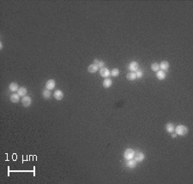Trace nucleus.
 Here are the masks:
<instances>
[{"label":"nucleus","instance_id":"obj_1","mask_svg":"<svg viewBox=\"0 0 193 184\" xmlns=\"http://www.w3.org/2000/svg\"><path fill=\"white\" fill-rule=\"evenodd\" d=\"M174 130H175L177 135H179V136H185V135H186L189 132L188 128L185 125H178L177 127L174 129Z\"/></svg>","mask_w":193,"mask_h":184},{"label":"nucleus","instance_id":"obj_2","mask_svg":"<svg viewBox=\"0 0 193 184\" xmlns=\"http://www.w3.org/2000/svg\"><path fill=\"white\" fill-rule=\"evenodd\" d=\"M135 153H136V152H135L134 150L131 149V148H128V149H126L125 151V152H124V158H125L126 160L132 159L135 156Z\"/></svg>","mask_w":193,"mask_h":184},{"label":"nucleus","instance_id":"obj_3","mask_svg":"<svg viewBox=\"0 0 193 184\" xmlns=\"http://www.w3.org/2000/svg\"><path fill=\"white\" fill-rule=\"evenodd\" d=\"M133 159L136 161V163H141L144 160V159H145V154L142 152H136V153H135V156Z\"/></svg>","mask_w":193,"mask_h":184},{"label":"nucleus","instance_id":"obj_4","mask_svg":"<svg viewBox=\"0 0 193 184\" xmlns=\"http://www.w3.org/2000/svg\"><path fill=\"white\" fill-rule=\"evenodd\" d=\"M129 69H130V72H136V70L139 69V64H138L137 62L136 61H132L129 64Z\"/></svg>","mask_w":193,"mask_h":184},{"label":"nucleus","instance_id":"obj_5","mask_svg":"<svg viewBox=\"0 0 193 184\" xmlns=\"http://www.w3.org/2000/svg\"><path fill=\"white\" fill-rule=\"evenodd\" d=\"M22 104L24 107H29L32 104V98L29 96H24L22 98Z\"/></svg>","mask_w":193,"mask_h":184},{"label":"nucleus","instance_id":"obj_6","mask_svg":"<svg viewBox=\"0 0 193 184\" xmlns=\"http://www.w3.org/2000/svg\"><path fill=\"white\" fill-rule=\"evenodd\" d=\"M100 76H102V77H104V78H107L108 76L111 75V71H110L107 68H105L104 67V68H102L100 69Z\"/></svg>","mask_w":193,"mask_h":184},{"label":"nucleus","instance_id":"obj_7","mask_svg":"<svg viewBox=\"0 0 193 184\" xmlns=\"http://www.w3.org/2000/svg\"><path fill=\"white\" fill-rule=\"evenodd\" d=\"M55 86H56V81H54V80H49V81H47L46 83V88L50 91L52 90V89H54Z\"/></svg>","mask_w":193,"mask_h":184},{"label":"nucleus","instance_id":"obj_8","mask_svg":"<svg viewBox=\"0 0 193 184\" xmlns=\"http://www.w3.org/2000/svg\"><path fill=\"white\" fill-rule=\"evenodd\" d=\"M53 96H54V98H55V99H57V100H61V99H63L64 96V92H62L61 90H56L55 92H54Z\"/></svg>","mask_w":193,"mask_h":184},{"label":"nucleus","instance_id":"obj_9","mask_svg":"<svg viewBox=\"0 0 193 184\" xmlns=\"http://www.w3.org/2000/svg\"><path fill=\"white\" fill-rule=\"evenodd\" d=\"M9 88H10V90L11 91V92H17L18 90H19V85L17 84V83L16 82H11L10 84V86H9Z\"/></svg>","mask_w":193,"mask_h":184},{"label":"nucleus","instance_id":"obj_10","mask_svg":"<svg viewBox=\"0 0 193 184\" xmlns=\"http://www.w3.org/2000/svg\"><path fill=\"white\" fill-rule=\"evenodd\" d=\"M10 99L12 103H18L20 101V95L18 93H12L10 95Z\"/></svg>","mask_w":193,"mask_h":184},{"label":"nucleus","instance_id":"obj_11","mask_svg":"<svg viewBox=\"0 0 193 184\" xmlns=\"http://www.w3.org/2000/svg\"><path fill=\"white\" fill-rule=\"evenodd\" d=\"M136 161L135 160V159H129V160H127V162H126V166L128 167V168H130V169H133V168H135V167L136 166Z\"/></svg>","mask_w":193,"mask_h":184},{"label":"nucleus","instance_id":"obj_12","mask_svg":"<svg viewBox=\"0 0 193 184\" xmlns=\"http://www.w3.org/2000/svg\"><path fill=\"white\" fill-rule=\"evenodd\" d=\"M112 85V81L111 79H109V78H106V79L104 80V81H103V87H105V88H109V87H111Z\"/></svg>","mask_w":193,"mask_h":184},{"label":"nucleus","instance_id":"obj_13","mask_svg":"<svg viewBox=\"0 0 193 184\" xmlns=\"http://www.w3.org/2000/svg\"><path fill=\"white\" fill-rule=\"evenodd\" d=\"M159 65H160V68L163 71H164V70L166 71V70L169 69V63H168L167 61H162Z\"/></svg>","mask_w":193,"mask_h":184},{"label":"nucleus","instance_id":"obj_14","mask_svg":"<svg viewBox=\"0 0 193 184\" xmlns=\"http://www.w3.org/2000/svg\"><path fill=\"white\" fill-rule=\"evenodd\" d=\"M94 64L98 67V69L99 68L102 69V68H104V66H105V62L102 60H100V59H95V60H94Z\"/></svg>","mask_w":193,"mask_h":184},{"label":"nucleus","instance_id":"obj_15","mask_svg":"<svg viewBox=\"0 0 193 184\" xmlns=\"http://www.w3.org/2000/svg\"><path fill=\"white\" fill-rule=\"evenodd\" d=\"M97 70H98V67L96 66L95 64H90L89 67H88V71L89 72V73H95V72H97Z\"/></svg>","mask_w":193,"mask_h":184},{"label":"nucleus","instance_id":"obj_16","mask_svg":"<svg viewBox=\"0 0 193 184\" xmlns=\"http://www.w3.org/2000/svg\"><path fill=\"white\" fill-rule=\"evenodd\" d=\"M156 77L158 78L159 80L162 81V80H164L165 78H166V73H165L163 70H158V71L156 72Z\"/></svg>","mask_w":193,"mask_h":184},{"label":"nucleus","instance_id":"obj_17","mask_svg":"<svg viewBox=\"0 0 193 184\" xmlns=\"http://www.w3.org/2000/svg\"><path fill=\"white\" fill-rule=\"evenodd\" d=\"M166 130L168 132V133L172 134L173 133L174 131V125L173 123H172V122H168V123L166 124Z\"/></svg>","mask_w":193,"mask_h":184},{"label":"nucleus","instance_id":"obj_18","mask_svg":"<svg viewBox=\"0 0 193 184\" xmlns=\"http://www.w3.org/2000/svg\"><path fill=\"white\" fill-rule=\"evenodd\" d=\"M18 94L22 97H24V96H27V93H28V89L26 87H20L19 90L17 91Z\"/></svg>","mask_w":193,"mask_h":184},{"label":"nucleus","instance_id":"obj_19","mask_svg":"<svg viewBox=\"0 0 193 184\" xmlns=\"http://www.w3.org/2000/svg\"><path fill=\"white\" fill-rule=\"evenodd\" d=\"M126 78L128 81H135L136 79V75L135 72H130V73L127 74Z\"/></svg>","mask_w":193,"mask_h":184},{"label":"nucleus","instance_id":"obj_20","mask_svg":"<svg viewBox=\"0 0 193 184\" xmlns=\"http://www.w3.org/2000/svg\"><path fill=\"white\" fill-rule=\"evenodd\" d=\"M42 95L43 97H44V98H46V99H47V98H51V95H52V92L50 90H48V89H45L44 91L42 92Z\"/></svg>","mask_w":193,"mask_h":184},{"label":"nucleus","instance_id":"obj_21","mask_svg":"<svg viewBox=\"0 0 193 184\" xmlns=\"http://www.w3.org/2000/svg\"><path fill=\"white\" fill-rule=\"evenodd\" d=\"M159 69H160V65H159V64H157V63H154V64H151V69L153 71L157 72L159 70Z\"/></svg>","mask_w":193,"mask_h":184},{"label":"nucleus","instance_id":"obj_22","mask_svg":"<svg viewBox=\"0 0 193 184\" xmlns=\"http://www.w3.org/2000/svg\"><path fill=\"white\" fill-rule=\"evenodd\" d=\"M119 75V69H113L111 70V75L112 76H113V77H117Z\"/></svg>","mask_w":193,"mask_h":184},{"label":"nucleus","instance_id":"obj_23","mask_svg":"<svg viewBox=\"0 0 193 184\" xmlns=\"http://www.w3.org/2000/svg\"><path fill=\"white\" fill-rule=\"evenodd\" d=\"M136 78H142V76H143V72H142V70H141V69H138V70H136Z\"/></svg>","mask_w":193,"mask_h":184},{"label":"nucleus","instance_id":"obj_24","mask_svg":"<svg viewBox=\"0 0 193 184\" xmlns=\"http://www.w3.org/2000/svg\"><path fill=\"white\" fill-rule=\"evenodd\" d=\"M176 136H177V134H173V133H172V137H173V138H175Z\"/></svg>","mask_w":193,"mask_h":184},{"label":"nucleus","instance_id":"obj_25","mask_svg":"<svg viewBox=\"0 0 193 184\" xmlns=\"http://www.w3.org/2000/svg\"><path fill=\"white\" fill-rule=\"evenodd\" d=\"M0 49H3V43L0 42Z\"/></svg>","mask_w":193,"mask_h":184}]
</instances>
